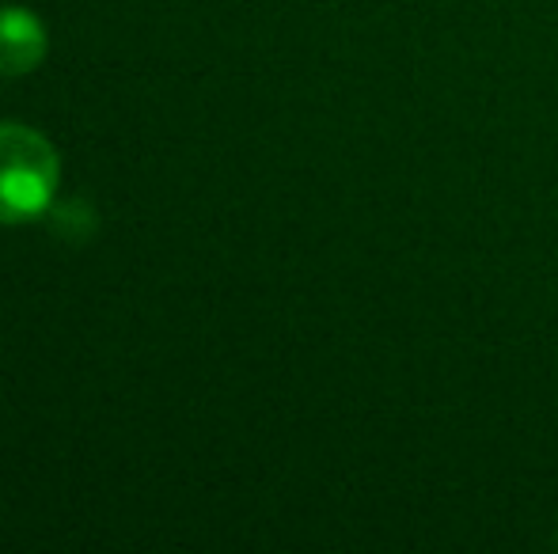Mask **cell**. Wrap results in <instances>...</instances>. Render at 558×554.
Instances as JSON below:
<instances>
[{
    "mask_svg": "<svg viewBox=\"0 0 558 554\" xmlns=\"http://www.w3.org/2000/svg\"><path fill=\"white\" fill-rule=\"evenodd\" d=\"M58 148L23 122H0V224L46 217L58 198Z\"/></svg>",
    "mask_w": 558,
    "mask_h": 554,
    "instance_id": "1",
    "label": "cell"
},
{
    "mask_svg": "<svg viewBox=\"0 0 558 554\" xmlns=\"http://www.w3.org/2000/svg\"><path fill=\"white\" fill-rule=\"evenodd\" d=\"M50 53L46 23L31 8L4 4L0 8V76H27Z\"/></svg>",
    "mask_w": 558,
    "mask_h": 554,
    "instance_id": "2",
    "label": "cell"
},
{
    "mask_svg": "<svg viewBox=\"0 0 558 554\" xmlns=\"http://www.w3.org/2000/svg\"><path fill=\"white\" fill-rule=\"evenodd\" d=\"M50 224L69 244H84L96 232V209L84 206V201H61V206L50 209Z\"/></svg>",
    "mask_w": 558,
    "mask_h": 554,
    "instance_id": "3",
    "label": "cell"
}]
</instances>
